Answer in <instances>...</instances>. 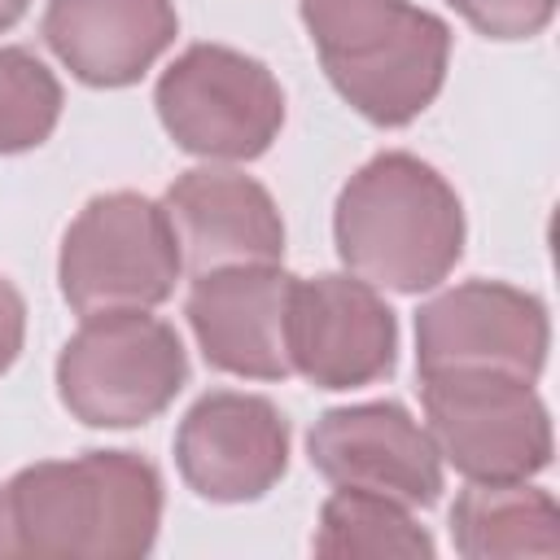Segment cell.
<instances>
[{"mask_svg": "<svg viewBox=\"0 0 560 560\" xmlns=\"http://www.w3.org/2000/svg\"><path fill=\"white\" fill-rule=\"evenodd\" d=\"M162 525V477L136 451L39 459L0 486V560H140Z\"/></svg>", "mask_w": 560, "mask_h": 560, "instance_id": "1", "label": "cell"}, {"mask_svg": "<svg viewBox=\"0 0 560 560\" xmlns=\"http://www.w3.org/2000/svg\"><path fill=\"white\" fill-rule=\"evenodd\" d=\"M464 232L451 179L407 149L363 162L332 206V245L346 271L394 293L438 289L464 258Z\"/></svg>", "mask_w": 560, "mask_h": 560, "instance_id": "2", "label": "cell"}, {"mask_svg": "<svg viewBox=\"0 0 560 560\" xmlns=\"http://www.w3.org/2000/svg\"><path fill=\"white\" fill-rule=\"evenodd\" d=\"M337 96L376 127L420 118L451 66V26L407 0H298Z\"/></svg>", "mask_w": 560, "mask_h": 560, "instance_id": "3", "label": "cell"}, {"mask_svg": "<svg viewBox=\"0 0 560 560\" xmlns=\"http://www.w3.org/2000/svg\"><path fill=\"white\" fill-rule=\"evenodd\" d=\"M184 385V341L149 311L83 315L57 354V398L88 429L149 424L175 402Z\"/></svg>", "mask_w": 560, "mask_h": 560, "instance_id": "4", "label": "cell"}, {"mask_svg": "<svg viewBox=\"0 0 560 560\" xmlns=\"http://www.w3.org/2000/svg\"><path fill=\"white\" fill-rule=\"evenodd\" d=\"M179 276L184 258L166 206L144 192L118 188L92 197L61 236L57 284L79 319L101 311H153L175 293Z\"/></svg>", "mask_w": 560, "mask_h": 560, "instance_id": "5", "label": "cell"}, {"mask_svg": "<svg viewBox=\"0 0 560 560\" xmlns=\"http://www.w3.org/2000/svg\"><path fill=\"white\" fill-rule=\"evenodd\" d=\"M166 136L206 162H254L284 127L276 74L228 44H188L153 88Z\"/></svg>", "mask_w": 560, "mask_h": 560, "instance_id": "6", "label": "cell"}, {"mask_svg": "<svg viewBox=\"0 0 560 560\" xmlns=\"http://www.w3.org/2000/svg\"><path fill=\"white\" fill-rule=\"evenodd\" d=\"M424 429L468 481H529L551 464V416L534 381L508 372L420 376Z\"/></svg>", "mask_w": 560, "mask_h": 560, "instance_id": "7", "label": "cell"}, {"mask_svg": "<svg viewBox=\"0 0 560 560\" xmlns=\"http://www.w3.org/2000/svg\"><path fill=\"white\" fill-rule=\"evenodd\" d=\"M551 319L542 298L503 280H464L416 311V372H508L538 381Z\"/></svg>", "mask_w": 560, "mask_h": 560, "instance_id": "8", "label": "cell"}, {"mask_svg": "<svg viewBox=\"0 0 560 560\" xmlns=\"http://www.w3.org/2000/svg\"><path fill=\"white\" fill-rule=\"evenodd\" d=\"M289 363L315 389L376 385L398 363V315L376 284L350 271L298 276L289 293Z\"/></svg>", "mask_w": 560, "mask_h": 560, "instance_id": "9", "label": "cell"}, {"mask_svg": "<svg viewBox=\"0 0 560 560\" xmlns=\"http://www.w3.org/2000/svg\"><path fill=\"white\" fill-rule=\"evenodd\" d=\"M311 468L332 486L372 490L416 508L442 499V455L429 429L394 398L324 411L306 433Z\"/></svg>", "mask_w": 560, "mask_h": 560, "instance_id": "10", "label": "cell"}, {"mask_svg": "<svg viewBox=\"0 0 560 560\" xmlns=\"http://www.w3.org/2000/svg\"><path fill=\"white\" fill-rule=\"evenodd\" d=\"M175 468L210 503H254L289 472V420L262 394L210 389L175 429Z\"/></svg>", "mask_w": 560, "mask_h": 560, "instance_id": "11", "label": "cell"}, {"mask_svg": "<svg viewBox=\"0 0 560 560\" xmlns=\"http://www.w3.org/2000/svg\"><path fill=\"white\" fill-rule=\"evenodd\" d=\"M293 280L280 262L219 267L192 276L184 315L201 359L214 372L245 381H284L289 363V293Z\"/></svg>", "mask_w": 560, "mask_h": 560, "instance_id": "12", "label": "cell"}, {"mask_svg": "<svg viewBox=\"0 0 560 560\" xmlns=\"http://www.w3.org/2000/svg\"><path fill=\"white\" fill-rule=\"evenodd\" d=\"M162 206L188 276L284 258L280 206L254 175L228 166H192L175 175Z\"/></svg>", "mask_w": 560, "mask_h": 560, "instance_id": "13", "label": "cell"}, {"mask_svg": "<svg viewBox=\"0 0 560 560\" xmlns=\"http://www.w3.org/2000/svg\"><path fill=\"white\" fill-rule=\"evenodd\" d=\"M44 44L88 88H127L175 44L179 13L171 0H48Z\"/></svg>", "mask_w": 560, "mask_h": 560, "instance_id": "14", "label": "cell"}, {"mask_svg": "<svg viewBox=\"0 0 560 560\" xmlns=\"http://www.w3.org/2000/svg\"><path fill=\"white\" fill-rule=\"evenodd\" d=\"M451 538L464 560H556L560 508L529 481H468L451 503Z\"/></svg>", "mask_w": 560, "mask_h": 560, "instance_id": "15", "label": "cell"}, {"mask_svg": "<svg viewBox=\"0 0 560 560\" xmlns=\"http://www.w3.org/2000/svg\"><path fill=\"white\" fill-rule=\"evenodd\" d=\"M315 556L332 560H359V556H398V560H429L433 538L424 525H416L411 508L372 490L337 486L319 508L315 529Z\"/></svg>", "mask_w": 560, "mask_h": 560, "instance_id": "16", "label": "cell"}, {"mask_svg": "<svg viewBox=\"0 0 560 560\" xmlns=\"http://www.w3.org/2000/svg\"><path fill=\"white\" fill-rule=\"evenodd\" d=\"M61 83L31 48H0V158L39 149L61 118Z\"/></svg>", "mask_w": 560, "mask_h": 560, "instance_id": "17", "label": "cell"}, {"mask_svg": "<svg viewBox=\"0 0 560 560\" xmlns=\"http://www.w3.org/2000/svg\"><path fill=\"white\" fill-rule=\"evenodd\" d=\"M446 4L486 39H529L556 13V0H446Z\"/></svg>", "mask_w": 560, "mask_h": 560, "instance_id": "18", "label": "cell"}, {"mask_svg": "<svg viewBox=\"0 0 560 560\" xmlns=\"http://www.w3.org/2000/svg\"><path fill=\"white\" fill-rule=\"evenodd\" d=\"M26 341V298L9 276H0V376L18 363Z\"/></svg>", "mask_w": 560, "mask_h": 560, "instance_id": "19", "label": "cell"}, {"mask_svg": "<svg viewBox=\"0 0 560 560\" xmlns=\"http://www.w3.org/2000/svg\"><path fill=\"white\" fill-rule=\"evenodd\" d=\"M26 4H31V0H0V31L18 26V22H22V13H26Z\"/></svg>", "mask_w": 560, "mask_h": 560, "instance_id": "20", "label": "cell"}]
</instances>
